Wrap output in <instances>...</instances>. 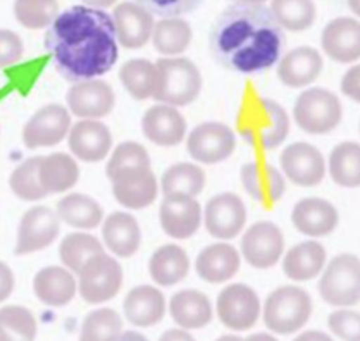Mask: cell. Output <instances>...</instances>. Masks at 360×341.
<instances>
[{
  "mask_svg": "<svg viewBox=\"0 0 360 341\" xmlns=\"http://www.w3.org/2000/svg\"><path fill=\"white\" fill-rule=\"evenodd\" d=\"M45 49L57 72L72 83L101 78L120 57L110 14L85 6L59 13L45 33Z\"/></svg>",
  "mask_w": 360,
  "mask_h": 341,
  "instance_id": "cell-1",
  "label": "cell"
},
{
  "mask_svg": "<svg viewBox=\"0 0 360 341\" xmlns=\"http://www.w3.org/2000/svg\"><path fill=\"white\" fill-rule=\"evenodd\" d=\"M285 32L266 4H231L212 22L209 49L221 67L260 75L279 63Z\"/></svg>",
  "mask_w": 360,
  "mask_h": 341,
  "instance_id": "cell-2",
  "label": "cell"
},
{
  "mask_svg": "<svg viewBox=\"0 0 360 341\" xmlns=\"http://www.w3.org/2000/svg\"><path fill=\"white\" fill-rule=\"evenodd\" d=\"M236 131L245 143L254 148L273 150L288 138L290 116L285 107L273 98H250L240 107Z\"/></svg>",
  "mask_w": 360,
  "mask_h": 341,
  "instance_id": "cell-3",
  "label": "cell"
},
{
  "mask_svg": "<svg viewBox=\"0 0 360 341\" xmlns=\"http://www.w3.org/2000/svg\"><path fill=\"white\" fill-rule=\"evenodd\" d=\"M312 297L300 286H279L267 295L262 321L273 335L290 336L302 331L312 316Z\"/></svg>",
  "mask_w": 360,
  "mask_h": 341,
  "instance_id": "cell-4",
  "label": "cell"
},
{
  "mask_svg": "<svg viewBox=\"0 0 360 341\" xmlns=\"http://www.w3.org/2000/svg\"><path fill=\"white\" fill-rule=\"evenodd\" d=\"M157 86L154 98L171 107L193 103L202 91V72L186 57H160L155 63Z\"/></svg>",
  "mask_w": 360,
  "mask_h": 341,
  "instance_id": "cell-5",
  "label": "cell"
},
{
  "mask_svg": "<svg viewBox=\"0 0 360 341\" xmlns=\"http://www.w3.org/2000/svg\"><path fill=\"white\" fill-rule=\"evenodd\" d=\"M342 117V101L326 88H309L295 101V124L309 135H328L338 128Z\"/></svg>",
  "mask_w": 360,
  "mask_h": 341,
  "instance_id": "cell-6",
  "label": "cell"
},
{
  "mask_svg": "<svg viewBox=\"0 0 360 341\" xmlns=\"http://www.w3.org/2000/svg\"><path fill=\"white\" fill-rule=\"evenodd\" d=\"M319 295L328 305L350 309L360 302V259L340 254L321 273Z\"/></svg>",
  "mask_w": 360,
  "mask_h": 341,
  "instance_id": "cell-7",
  "label": "cell"
},
{
  "mask_svg": "<svg viewBox=\"0 0 360 341\" xmlns=\"http://www.w3.org/2000/svg\"><path fill=\"white\" fill-rule=\"evenodd\" d=\"M79 297L90 305H101L117 297L122 286V267L114 257H91L78 274Z\"/></svg>",
  "mask_w": 360,
  "mask_h": 341,
  "instance_id": "cell-8",
  "label": "cell"
},
{
  "mask_svg": "<svg viewBox=\"0 0 360 341\" xmlns=\"http://www.w3.org/2000/svg\"><path fill=\"white\" fill-rule=\"evenodd\" d=\"M216 314L224 328L243 333L254 328L262 316V304L252 286L245 283L228 285L216 300Z\"/></svg>",
  "mask_w": 360,
  "mask_h": 341,
  "instance_id": "cell-9",
  "label": "cell"
},
{
  "mask_svg": "<svg viewBox=\"0 0 360 341\" xmlns=\"http://www.w3.org/2000/svg\"><path fill=\"white\" fill-rule=\"evenodd\" d=\"M236 148V135L228 124L207 121L195 126L186 138V150L198 164L214 166L224 162Z\"/></svg>",
  "mask_w": 360,
  "mask_h": 341,
  "instance_id": "cell-10",
  "label": "cell"
},
{
  "mask_svg": "<svg viewBox=\"0 0 360 341\" xmlns=\"http://www.w3.org/2000/svg\"><path fill=\"white\" fill-rule=\"evenodd\" d=\"M285 254V236L281 228L271 221L252 224L241 236L240 255L255 269H271Z\"/></svg>",
  "mask_w": 360,
  "mask_h": 341,
  "instance_id": "cell-11",
  "label": "cell"
},
{
  "mask_svg": "<svg viewBox=\"0 0 360 341\" xmlns=\"http://www.w3.org/2000/svg\"><path fill=\"white\" fill-rule=\"evenodd\" d=\"M281 172L285 179L297 186L312 188L323 183L328 164L323 152L305 141L290 143L279 157Z\"/></svg>",
  "mask_w": 360,
  "mask_h": 341,
  "instance_id": "cell-12",
  "label": "cell"
},
{
  "mask_svg": "<svg viewBox=\"0 0 360 341\" xmlns=\"http://www.w3.org/2000/svg\"><path fill=\"white\" fill-rule=\"evenodd\" d=\"M204 224L212 238L219 241L236 238L247 224L245 202L231 191L214 195L204 209Z\"/></svg>",
  "mask_w": 360,
  "mask_h": 341,
  "instance_id": "cell-13",
  "label": "cell"
},
{
  "mask_svg": "<svg viewBox=\"0 0 360 341\" xmlns=\"http://www.w3.org/2000/svg\"><path fill=\"white\" fill-rule=\"evenodd\" d=\"M60 231V221L51 207H32L22 214L18 228L14 254L30 255L45 250L56 241Z\"/></svg>",
  "mask_w": 360,
  "mask_h": 341,
  "instance_id": "cell-14",
  "label": "cell"
},
{
  "mask_svg": "<svg viewBox=\"0 0 360 341\" xmlns=\"http://www.w3.org/2000/svg\"><path fill=\"white\" fill-rule=\"evenodd\" d=\"M71 112L60 103H49L38 109L22 128V143L28 148L59 145L71 129Z\"/></svg>",
  "mask_w": 360,
  "mask_h": 341,
  "instance_id": "cell-15",
  "label": "cell"
},
{
  "mask_svg": "<svg viewBox=\"0 0 360 341\" xmlns=\"http://www.w3.org/2000/svg\"><path fill=\"white\" fill-rule=\"evenodd\" d=\"M68 110L79 120H97L109 116L116 105L112 86L103 79L75 83L66 94Z\"/></svg>",
  "mask_w": 360,
  "mask_h": 341,
  "instance_id": "cell-16",
  "label": "cell"
},
{
  "mask_svg": "<svg viewBox=\"0 0 360 341\" xmlns=\"http://www.w3.org/2000/svg\"><path fill=\"white\" fill-rule=\"evenodd\" d=\"M160 228L174 240H188L204 222V210L197 198L164 195L159 207Z\"/></svg>",
  "mask_w": 360,
  "mask_h": 341,
  "instance_id": "cell-17",
  "label": "cell"
},
{
  "mask_svg": "<svg viewBox=\"0 0 360 341\" xmlns=\"http://www.w3.org/2000/svg\"><path fill=\"white\" fill-rule=\"evenodd\" d=\"M112 22L117 44L129 51L145 47L152 40L155 16L133 0L117 4L112 11Z\"/></svg>",
  "mask_w": 360,
  "mask_h": 341,
  "instance_id": "cell-18",
  "label": "cell"
},
{
  "mask_svg": "<svg viewBox=\"0 0 360 341\" xmlns=\"http://www.w3.org/2000/svg\"><path fill=\"white\" fill-rule=\"evenodd\" d=\"M69 150L83 162H101L110 154L112 133L97 120H79L69 129Z\"/></svg>",
  "mask_w": 360,
  "mask_h": 341,
  "instance_id": "cell-19",
  "label": "cell"
},
{
  "mask_svg": "<svg viewBox=\"0 0 360 341\" xmlns=\"http://www.w3.org/2000/svg\"><path fill=\"white\" fill-rule=\"evenodd\" d=\"M292 222L302 235L309 236V238H324L338 228L340 214L329 200L319 197H307L295 204Z\"/></svg>",
  "mask_w": 360,
  "mask_h": 341,
  "instance_id": "cell-20",
  "label": "cell"
},
{
  "mask_svg": "<svg viewBox=\"0 0 360 341\" xmlns=\"http://www.w3.org/2000/svg\"><path fill=\"white\" fill-rule=\"evenodd\" d=\"M323 51L331 60L350 64L360 59V21L355 18H335L321 34Z\"/></svg>",
  "mask_w": 360,
  "mask_h": 341,
  "instance_id": "cell-21",
  "label": "cell"
},
{
  "mask_svg": "<svg viewBox=\"0 0 360 341\" xmlns=\"http://www.w3.org/2000/svg\"><path fill=\"white\" fill-rule=\"evenodd\" d=\"M240 178L248 197H252L262 205H273L281 200L283 195H285V176L278 167L269 162L252 160V162L243 164Z\"/></svg>",
  "mask_w": 360,
  "mask_h": 341,
  "instance_id": "cell-22",
  "label": "cell"
},
{
  "mask_svg": "<svg viewBox=\"0 0 360 341\" xmlns=\"http://www.w3.org/2000/svg\"><path fill=\"white\" fill-rule=\"evenodd\" d=\"M141 129L148 141L159 147H176L186 136V120L176 107L157 103L143 114Z\"/></svg>",
  "mask_w": 360,
  "mask_h": 341,
  "instance_id": "cell-23",
  "label": "cell"
},
{
  "mask_svg": "<svg viewBox=\"0 0 360 341\" xmlns=\"http://www.w3.org/2000/svg\"><path fill=\"white\" fill-rule=\"evenodd\" d=\"M276 66H278V78L283 85L288 88H305L319 78L324 60L317 49L304 45L283 53Z\"/></svg>",
  "mask_w": 360,
  "mask_h": 341,
  "instance_id": "cell-24",
  "label": "cell"
},
{
  "mask_svg": "<svg viewBox=\"0 0 360 341\" xmlns=\"http://www.w3.org/2000/svg\"><path fill=\"white\" fill-rule=\"evenodd\" d=\"M166 297L152 285H140L128 291L122 302L124 319L135 328H152L166 317Z\"/></svg>",
  "mask_w": 360,
  "mask_h": 341,
  "instance_id": "cell-25",
  "label": "cell"
},
{
  "mask_svg": "<svg viewBox=\"0 0 360 341\" xmlns=\"http://www.w3.org/2000/svg\"><path fill=\"white\" fill-rule=\"evenodd\" d=\"M240 252L226 241H217L205 247L195 260L198 278L210 285H221L233 279L240 271Z\"/></svg>",
  "mask_w": 360,
  "mask_h": 341,
  "instance_id": "cell-26",
  "label": "cell"
},
{
  "mask_svg": "<svg viewBox=\"0 0 360 341\" xmlns=\"http://www.w3.org/2000/svg\"><path fill=\"white\" fill-rule=\"evenodd\" d=\"M33 291L34 297L47 307H66L76 297L78 279L66 267L49 266L34 274Z\"/></svg>",
  "mask_w": 360,
  "mask_h": 341,
  "instance_id": "cell-27",
  "label": "cell"
},
{
  "mask_svg": "<svg viewBox=\"0 0 360 341\" xmlns=\"http://www.w3.org/2000/svg\"><path fill=\"white\" fill-rule=\"evenodd\" d=\"M112 193L122 207L131 210L147 209L155 202L159 193V183L152 169L122 172L110 179Z\"/></svg>",
  "mask_w": 360,
  "mask_h": 341,
  "instance_id": "cell-28",
  "label": "cell"
},
{
  "mask_svg": "<svg viewBox=\"0 0 360 341\" xmlns=\"http://www.w3.org/2000/svg\"><path fill=\"white\" fill-rule=\"evenodd\" d=\"M169 314L178 328L195 331L212 323L214 307L210 298L200 290L185 288L176 291L171 297Z\"/></svg>",
  "mask_w": 360,
  "mask_h": 341,
  "instance_id": "cell-29",
  "label": "cell"
},
{
  "mask_svg": "<svg viewBox=\"0 0 360 341\" xmlns=\"http://www.w3.org/2000/svg\"><path fill=\"white\" fill-rule=\"evenodd\" d=\"M326 264V248L316 240L300 241L283 254V273L297 283L312 281L321 276Z\"/></svg>",
  "mask_w": 360,
  "mask_h": 341,
  "instance_id": "cell-30",
  "label": "cell"
},
{
  "mask_svg": "<svg viewBox=\"0 0 360 341\" xmlns=\"http://www.w3.org/2000/svg\"><path fill=\"white\" fill-rule=\"evenodd\" d=\"M102 238L107 250L117 257H133L141 245V228L128 212H114L102 221Z\"/></svg>",
  "mask_w": 360,
  "mask_h": 341,
  "instance_id": "cell-31",
  "label": "cell"
},
{
  "mask_svg": "<svg viewBox=\"0 0 360 341\" xmlns=\"http://www.w3.org/2000/svg\"><path fill=\"white\" fill-rule=\"evenodd\" d=\"M79 179V166L75 157L56 152V154L41 157L38 167V183L47 195L66 193Z\"/></svg>",
  "mask_w": 360,
  "mask_h": 341,
  "instance_id": "cell-32",
  "label": "cell"
},
{
  "mask_svg": "<svg viewBox=\"0 0 360 341\" xmlns=\"http://www.w3.org/2000/svg\"><path fill=\"white\" fill-rule=\"evenodd\" d=\"M190 273V257L179 245H162L148 260V274L159 286H174Z\"/></svg>",
  "mask_w": 360,
  "mask_h": 341,
  "instance_id": "cell-33",
  "label": "cell"
},
{
  "mask_svg": "<svg viewBox=\"0 0 360 341\" xmlns=\"http://www.w3.org/2000/svg\"><path fill=\"white\" fill-rule=\"evenodd\" d=\"M56 214L59 221L76 229H94L103 221L102 205L85 193H68L57 204Z\"/></svg>",
  "mask_w": 360,
  "mask_h": 341,
  "instance_id": "cell-34",
  "label": "cell"
},
{
  "mask_svg": "<svg viewBox=\"0 0 360 341\" xmlns=\"http://www.w3.org/2000/svg\"><path fill=\"white\" fill-rule=\"evenodd\" d=\"M193 30L183 18H160L155 21L152 44L162 57H179L188 51Z\"/></svg>",
  "mask_w": 360,
  "mask_h": 341,
  "instance_id": "cell-35",
  "label": "cell"
},
{
  "mask_svg": "<svg viewBox=\"0 0 360 341\" xmlns=\"http://www.w3.org/2000/svg\"><path fill=\"white\" fill-rule=\"evenodd\" d=\"M205 181V172L200 166L193 162H178L162 172L160 190L164 195L197 198L204 191Z\"/></svg>",
  "mask_w": 360,
  "mask_h": 341,
  "instance_id": "cell-36",
  "label": "cell"
},
{
  "mask_svg": "<svg viewBox=\"0 0 360 341\" xmlns=\"http://www.w3.org/2000/svg\"><path fill=\"white\" fill-rule=\"evenodd\" d=\"M328 171L333 181L343 188L360 186V143L343 141L336 145L328 159Z\"/></svg>",
  "mask_w": 360,
  "mask_h": 341,
  "instance_id": "cell-37",
  "label": "cell"
},
{
  "mask_svg": "<svg viewBox=\"0 0 360 341\" xmlns=\"http://www.w3.org/2000/svg\"><path fill=\"white\" fill-rule=\"evenodd\" d=\"M269 11L283 32L292 33L307 32L317 18L314 0H271Z\"/></svg>",
  "mask_w": 360,
  "mask_h": 341,
  "instance_id": "cell-38",
  "label": "cell"
},
{
  "mask_svg": "<svg viewBox=\"0 0 360 341\" xmlns=\"http://www.w3.org/2000/svg\"><path fill=\"white\" fill-rule=\"evenodd\" d=\"M120 79L122 86L135 101L154 98L157 86L155 63L147 59H131L120 69Z\"/></svg>",
  "mask_w": 360,
  "mask_h": 341,
  "instance_id": "cell-39",
  "label": "cell"
},
{
  "mask_svg": "<svg viewBox=\"0 0 360 341\" xmlns=\"http://www.w3.org/2000/svg\"><path fill=\"white\" fill-rule=\"evenodd\" d=\"M103 252H105V248H103L102 241L97 236L83 231L68 235L59 247L60 260H63L64 267L71 271L72 274H78L91 257L103 254Z\"/></svg>",
  "mask_w": 360,
  "mask_h": 341,
  "instance_id": "cell-40",
  "label": "cell"
},
{
  "mask_svg": "<svg viewBox=\"0 0 360 341\" xmlns=\"http://www.w3.org/2000/svg\"><path fill=\"white\" fill-rule=\"evenodd\" d=\"M38 335L37 317L21 305L0 307V341H34Z\"/></svg>",
  "mask_w": 360,
  "mask_h": 341,
  "instance_id": "cell-41",
  "label": "cell"
},
{
  "mask_svg": "<svg viewBox=\"0 0 360 341\" xmlns=\"http://www.w3.org/2000/svg\"><path fill=\"white\" fill-rule=\"evenodd\" d=\"M122 333V317L114 309L91 310L79 328V341H112Z\"/></svg>",
  "mask_w": 360,
  "mask_h": 341,
  "instance_id": "cell-42",
  "label": "cell"
},
{
  "mask_svg": "<svg viewBox=\"0 0 360 341\" xmlns=\"http://www.w3.org/2000/svg\"><path fill=\"white\" fill-rule=\"evenodd\" d=\"M145 169H152V160L147 148L138 143V141H122L110 154L105 174L109 179H114L122 172Z\"/></svg>",
  "mask_w": 360,
  "mask_h": 341,
  "instance_id": "cell-43",
  "label": "cell"
},
{
  "mask_svg": "<svg viewBox=\"0 0 360 341\" xmlns=\"http://www.w3.org/2000/svg\"><path fill=\"white\" fill-rule=\"evenodd\" d=\"M14 16L25 28L45 30L59 16V2L57 0H16L14 2Z\"/></svg>",
  "mask_w": 360,
  "mask_h": 341,
  "instance_id": "cell-44",
  "label": "cell"
},
{
  "mask_svg": "<svg viewBox=\"0 0 360 341\" xmlns=\"http://www.w3.org/2000/svg\"><path fill=\"white\" fill-rule=\"evenodd\" d=\"M41 157H32V159L21 162L13 171L9 178V186L18 198L26 202H38L47 195L41 190L38 183V167H40Z\"/></svg>",
  "mask_w": 360,
  "mask_h": 341,
  "instance_id": "cell-45",
  "label": "cell"
},
{
  "mask_svg": "<svg viewBox=\"0 0 360 341\" xmlns=\"http://www.w3.org/2000/svg\"><path fill=\"white\" fill-rule=\"evenodd\" d=\"M328 328L342 341H360V312L352 309L335 310L329 314Z\"/></svg>",
  "mask_w": 360,
  "mask_h": 341,
  "instance_id": "cell-46",
  "label": "cell"
},
{
  "mask_svg": "<svg viewBox=\"0 0 360 341\" xmlns=\"http://www.w3.org/2000/svg\"><path fill=\"white\" fill-rule=\"evenodd\" d=\"M150 14L159 18H183L193 13L204 4V0H133Z\"/></svg>",
  "mask_w": 360,
  "mask_h": 341,
  "instance_id": "cell-47",
  "label": "cell"
},
{
  "mask_svg": "<svg viewBox=\"0 0 360 341\" xmlns=\"http://www.w3.org/2000/svg\"><path fill=\"white\" fill-rule=\"evenodd\" d=\"M25 53L22 38L13 30H0V67L18 64Z\"/></svg>",
  "mask_w": 360,
  "mask_h": 341,
  "instance_id": "cell-48",
  "label": "cell"
},
{
  "mask_svg": "<svg viewBox=\"0 0 360 341\" xmlns=\"http://www.w3.org/2000/svg\"><path fill=\"white\" fill-rule=\"evenodd\" d=\"M342 91L345 97L360 103V64L352 66L342 78Z\"/></svg>",
  "mask_w": 360,
  "mask_h": 341,
  "instance_id": "cell-49",
  "label": "cell"
},
{
  "mask_svg": "<svg viewBox=\"0 0 360 341\" xmlns=\"http://www.w3.org/2000/svg\"><path fill=\"white\" fill-rule=\"evenodd\" d=\"M14 288H16V278L13 269L0 260V304L13 295Z\"/></svg>",
  "mask_w": 360,
  "mask_h": 341,
  "instance_id": "cell-50",
  "label": "cell"
},
{
  "mask_svg": "<svg viewBox=\"0 0 360 341\" xmlns=\"http://www.w3.org/2000/svg\"><path fill=\"white\" fill-rule=\"evenodd\" d=\"M159 341H197V340H195V336L191 335L190 331H186V329L172 328V329H167V331H164L162 335H160Z\"/></svg>",
  "mask_w": 360,
  "mask_h": 341,
  "instance_id": "cell-51",
  "label": "cell"
},
{
  "mask_svg": "<svg viewBox=\"0 0 360 341\" xmlns=\"http://www.w3.org/2000/svg\"><path fill=\"white\" fill-rule=\"evenodd\" d=\"M293 341H335L328 333L317 331V329H309V331L300 333L298 336H295Z\"/></svg>",
  "mask_w": 360,
  "mask_h": 341,
  "instance_id": "cell-52",
  "label": "cell"
},
{
  "mask_svg": "<svg viewBox=\"0 0 360 341\" xmlns=\"http://www.w3.org/2000/svg\"><path fill=\"white\" fill-rule=\"evenodd\" d=\"M117 0H82V6L85 7H91V9H98V11H105L109 7L116 6Z\"/></svg>",
  "mask_w": 360,
  "mask_h": 341,
  "instance_id": "cell-53",
  "label": "cell"
},
{
  "mask_svg": "<svg viewBox=\"0 0 360 341\" xmlns=\"http://www.w3.org/2000/svg\"><path fill=\"white\" fill-rule=\"evenodd\" d=\"M112 341H150V340L138 331H122L121 335L116 336Z\"/></svg>",
  "mask_w": 360,
  "mask_h": 341,
  "instance_id": "cell-54",
  "label": "cell"
},
{
  "mask_svg": "<svg viewBox=\"0 0 360 341\" xmlns=\"http://www.w3.org/2000/svg\"><path fill=\"white\" fill-rule=\"evenodd\" d=\"M241 341H279L276 338V335L273 333H254V335L247 336V338H243Z\"/></svg>",
  "mask_w": 360,
  "mask_h": 341,
  "instance_id": "cell-55",
  "label": "cell"
},
{
  "mask_svg": "<svg viewBox=\"0 0 360 341\" xmlns=\"http://www.w3.org/2000/svg\"><path fill=\"white\" fill-rule=\"evenodd\" d=\"M347 2L352 13H354L357 18H360V0H347Z\"/></svg>",
  "mask_w": 360,
  "mask_h": 341,
  "instance_id": "cell-56",
  "label": "cell"
},
{
  "mask_svg": "<svg viewBox=\"0 0 360 341\" xmlns=\"http://www.w3.org/2000/svg\"><path fill=\"white\" fill-rule=\"evenodd\" d=\"M243 338H241V336H238V335H235V333H233V335H223V336H219V338H217L216 341H241Z\"/></svg>",
  "mask_w": 360,
  "mask_h": 341,
  "instance_id": "cell-57",
  "label": "cell"
},
{
  "mask_svg": "<svg viewBox=\"0 0 360 341\" xmlns=\"http://www.w3.org/2000/svg\"><path fill=\"white\" fill-rule=\"evenodd\" d=\"M267 0H233V4H266Z\"/></svg>",
  "mask_w": 360,
  "mask_h": 341,
  "instance_id": "cell-58",
  "label": "cell"
}]
</instances>
